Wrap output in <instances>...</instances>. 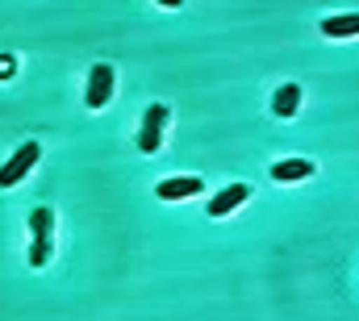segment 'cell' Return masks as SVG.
<instances>
[{
	"mask_svg": "<svg viewBox=\"0 0 359 321\" xmlns=\"http://www.w3.org/2000/svg\"><path fill=\"white\" fill-rule=\"evenodd\" d=\"M38 159H42V146H38V142H25V146H21L13 159L0 167V188H13V184H21V179L29 175V167H34Z\"/></svg>",
	"mask_w": 359,
	"mask_h": 321,
	"instance_id": "1",
	"label": "cell"
},
{
	"mask_svg": "<svg viewBox=\"0 0 359 321\" xmlns=\"http://www.w3.org/2000/svg\"><path fill=\"white\" fill-rule=\"evenodd\" d=\"M113 88H117V71H113L109 63H96L92 76H88V92H84L88 109H104V104L113 100Z\"/></svg>",
	"mask_w": 359,
	"mask_h": 321,
	"instance_id": "2",
	"label": "cell"
},
{
	"mask_svg": "<svg viewBox=\"0 0 359 321\" xmlns=\"http://www.w3.org/2000/svg\"><path fill=\"white\" fill-rule=\"evenodd\" d=\"M163 125H168V104H151L147 117H142V134H138L142 155H155L163 146Z\"/></svg>",
	"mask_w": 359,
	"mask_h": 321,
	"instance_id": "3",
	"label": "cell"
},
{
	"mask_svg": "<svg viewBox=\"0 0 359 321\" xmlns=\"http://www.w3.org/2000/svg\"><path fill=\"white\" fill-rule=\"evenodd\" d=\"M243 200H251V184H230V188H222L205 209H209V217H226V213H234Z\"/></svg>",
	"mask_w": 359,
	"mask_h": 321,
	"instance_id": "4",
	"label": "cell"
},
{
	"mask_svg": "<svg viewBox=\"0 0 359 321\" xmlns=\"http://www.w3.org/2000/svg\"><path fill=\"white\" fill-rule=\"evenodd\" d=\"M201 192H205V179H196V175H176L155 188L159 200H184V196H201Z\"/></svg>",
	"mask_w": 359,
	"mask_h": 321,
	"instance_id": "5",
	"label": "cell"
},
{
	"mask_svg": "<svg viewBox=\"0 0 359 321\" xmlns=\"http://www.w3.org/2000/svg\"><path fill=\"white\" fill-rule=\"evenodd\" d=\"M313 171H318V167L309 159H280L271 167V179H276V184H297V179H309Z\"/></svg>",
	"mask_w": 359,
	"mask_h": 321,
	"instance_id": "6",
	"label": "cell"
},
{
	"mask_svg": "<svg viewBox=\"0 0 359 321\" xmlns=\"http://www.w3.org/2000/svg\"><path fill=\"white\" fill-rule=\"evenodd\" d=\"M297 109H301V83H284L271 96V113L276 117H297Z\"/></svg>",
	"mask_w": 359,
	"mask_h": 321,
	"instance_id": "7",
	"label": "cell"
},
{
	"mask_svg": "<svg viewBox=\"0 0 359 321\" xmlns=\"http://www.w3.org/2000/svg\"><path fill=\"white\" fill-rule=\"evenodd\" d=\"M326 38H355L359 34V13H343V17H326L322 21Z\"/></svg>",
	"mask_w": 359,
	"mask_h": 321,
	"instance_id": "8",
	"label": "cell"
},
{
	"mask_svg": "<svg viewBox=\"0 0 359 321\" xmlns=\"http://www.w3.org/2000/svg\"><path fill=\"white\" fill-rule=\"evenodd\" d=\"M50 230H55V213L50 209H34L29 213V234L34 238H50Z\"/></svg>",
	"mask_w": 359,
	"mask_h": 321,
	"instance_id": "9",
	"label": "cell"
},
{
	"mask_svg": "<svg viewBox=\"0 0 359 321\" xmlns=\"http://www.w3.org/2000/svg\"><path fill=\"white\" fill-rule=\"evenodd\" d=\"M50 263V238H34L29 242V267H46Z\"/></svg>",
	"mask_w": 359,
	"mask_h": 321,
	"instance_id": "10",
	"label": "cell"
},
{
	"mask_svg": "<svg viewBox=\"0 0 359 321\" xmlns=\"http://www.w3.org/2000/svg\"><path fill=\"white\" fill-rule=\"evenodd\" d=\"M17 71V59H8V55H0V80H8Z\"/></svg>",
	"mask_w": 359,
	"mask_h": 321,
	"instance_id": "11",
	"label": "cell"
},
{
	"mask_svg": "<svg viewBox=\"0 0 359 321\" xmlns=\"http://www.w3.org/2000/svg\"><path fill=\"white\" fill-rule=\"evenodd\" d=\"M155 4H163V8H180L184 0H155Z\"/></svg>",
	"mask_w": 359,
	"mask_h": 321,
	"instance_id": "12",
	"label": "cell"
}]
</instances>
